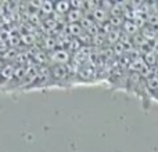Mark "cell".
Segmentation results:
<instances>
[{"label":"cell","mask_w":158,"mask_h":152,"mask_svg":"<svg viewBox=\"0 0 158 152\" xmlns=\"http://www.w3.org/2000/svg\"><path fill=\"white\" fill-rule=\"evenodd\" d=\"M49 60L54 62L56 65H68V62L71 61V55H69L68 50L56 49L49 53Z\"/></svg>","instance_id":"cell-1"},{"label":"cell","mask_w":158,"mask_h":152,"mask_svg":"<svg viewBox=\"0 0 158 152\" xmlns=\"http://www.w3.org/2000/svg\"><path fill=\"white\" fill-rule=\"evenodd\" d=\"M90 17H92L93 21H94L96 24H98V25L106 24V22H108V19H110V17H108V11L104 10V8H101V7L96 8V10L93 11L92 14H90Z\"/></svg>","instance_id":"cell-2"},{"label":"cell","mask_w":158,"mask_h":152,"mask_svg":"<svg viewBox=\"0 0 158 152\" xmlns=\"http://www.w3.org/2000/svg\"><path fill=\"white\" fill-rule=\"evenodd\" d=\"M85 18V11L78 10V8H71L67 14V21L68 24H79Z\"/></svg>","instance_id":"cell-3"},{"label":"cell","mask_w":158,"mask_h":152,"mask_svg":"<svg viewBox=\"0 0 158 152\" xmlns=\"http://www.w3.org/2000/svg\"><path fill=\"white\" fill-rule=\"evenodd\" d=\"M67 32H68L69 36L78 39L79 36H82L85 33V29L82 28L81 24H68L67 25Z\"/></svg>","instance_id":"cell-4"},{"label":"cell","mask_w":158,"mask_h":152,"mask_svg":"<svg viewBox=\"0 0 158 152\" xmlns=\"http://www.w3.org/2000/svg\"><path fill=\"white\" fill-rule=\"evenodd\" d=\"M71 3L68 2H57L54 3V13L64 15V14H68V11L71 10Z\"/></svg>","instance_id":"cell-5"},{"label":"cell","mask_w":158,"mask_h":152,"mask_svg":"<svg viewBox=\"0 0 158 152\" xmlns=\"http://www.w3.org/2000/svg\"><path fill=\"white\" fill-rule=\"evenodd\" d=\"M40 13L43 14V15H42V18H47V17L53 15V14H54V3H52V2H43V3H42Z\"/></svg>","instance_id":"cell-6"},{"label":"cell","mask_w":158,"mask_h":152,"mask_svg":"<svg viewBox=\"0 0 158 152\" xmlns=\"http://www.w3.org/2000/svg\"><path fill=\"white\" fill-rule=\"evenodd\" d=\"M14 74H15V66H14L13 64L4 65V66H3V69L0 71V75H2V78H4V79L14 78Z\"/></svg>","instance_id":"cell-7"},{"label":"cell","mask_w":158,"mask_h":152,"mask_svg":"<svg viewBox=\"0 0 158 152\" xmlns=\"http://www.w3.org/2000/svg\"><path fill=\"white\" fill-rule=\"evenodd\" d=\"M123 29H125V33L135 35V33L137 32V29H139V26H137V24L135 21H129V19H126L125 24H123Z\"/></svg>","instance_id":"cell-8"},{"label":"cell","mask_w":158,"mask_h":152,"mask_svg":"<svg viewBox=\"0 0 158 152\" xmlns=\"http://www.w3.org/2000/svg\"><path fill=\"white\" fill-rule=\"evenodd\" d=\"M144 62H146V65L147 66H151V65H156V64L158 62V60H157V57H156V54L154 53H151V51H147L144 54Z\"/></svg>","instance_id":"cell-9"},{"label":"cell","mask_w":158,"mask_h":152,"mask_svg":"<svg viewBox=\"0 0 158 152\" xmlns=\"http://www.w3.org/2000/svg\"><path fill=\"white\" fill-rule=\"evenodd\" d=\"M32 42H33L32 33H21V43L22 44H27V46H29Z\"/></svg>","instance_id":"cell-10"},{"label":"cell","mask_w":158,"mask_h":152,"mask_svg":"<svg viewBox=\"0 0 158 152\" xmlns=\"http://www.w3.org/2000/svg\"><path fill=\"white\" fill-rule=\"evenodd\" d=\"M6 51H8V42L0 40V53H3V54H4Z\"/></svg>","instance_id":"cell-11"}]
</instances>
